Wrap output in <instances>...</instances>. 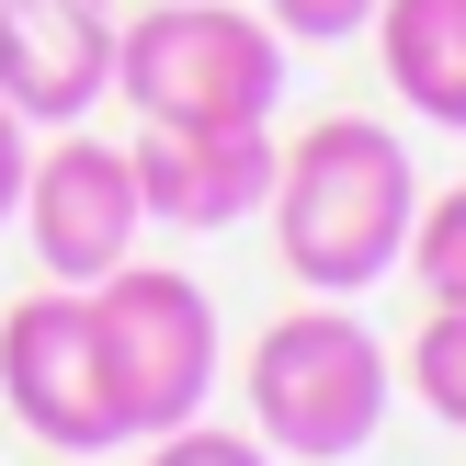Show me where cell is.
I'll return each instance as SVG.
<instances>
[{"instance_id": "1", "label": "cell", "mask_w": 466, "mask_h": 466, "mask_svg": "<svg viewBox=\"0 0 466 466\" xmlns=\"http://www.w3.org/2000/svg\"><path fill=\"white\" fill-rule=\"evenodd\" d=\"M273 250L296 285L319 296H364L387 262L410 250V148L376 114H319L285 159H273Z\"/></svg>"}, {"instance_id": "2", "label": "cell", "mask_w": 466, "mask_h": 466, "mask_svg": "<svg viewBox=\"0 0 466 466\" xmlns=\"http://www.w3.org/2000/svg\"><path fill=\"white\" fill-rule=\"evenodd\" d=\"M239 387H250V432H262L273 455L330 466V455H364V444H376L399 364H387V341L364 330L341 296H319V308H285L262 341H250Z\"/></svg>"}, {"instance_id": "3", "label": "cell", "mask_w": 466, "mask_h": 466, "mask_svg": "<svg viewBox=\"0 0 466 466\" xmlns=\"http://www.w3.org/2000/svg\"><path fill=\"white\" fill-rule=\"evenodd\" d=\"M114 91L137 103V126H273L285 35L228 0H159L114 23Z\"/></svg>"}, {"instance_id": "4", "label": "cell", "mask_w": 466, "mask_h": 466, "mask_svg": "<svg viewBox=\"0 0 466 466\" xmlns=\"http://www.w3.org/2000/svg\"><path fill=\"white\" fill-rule=\"evenodd\" d=\"M91 296V330H103V376L126 399V432L205 421V387H217V308H205L194 273H159V262H114Z\"/></svg>"}, {"instance_id": "5", "label": "cell", "mask_w": 466, "mask_h": 466, "mask_svg": "<svg viewBox=\"0 0 466 466\" xmlns=\"http://www.w3.org/2000/svg\"><path fill=\"white\" fill-rule=\"evenodd\" d=\"M0 399L12 421L35 432L46 455H114L137 444L126 432V399L103 376V330H91V296L80 285H46L0 319Z\"/></svg>"}, {"instance_id": "6", "label": "cell", "mask_w": 466, "mask_h": 466, "mask_svg": "<svg viewBox=\"0 0 466 466\" xmlns=\"http://www.w3.org/2000/svg\"><path fill=\"white\" fill-rule=\"evenodd\" d=\"M23 228H35V262L57 273V285H103L114 262H137L148 205H137L126 148H103V137H57V148L23 171Z\"/></svg>"}, {"instance_id": "7", "label": "cell", "mask_w": 466, "mask_h": 466, "mask_svg": "<svg viewBox=\"0 0 466 466\" xmlns=\"http://www.w3.org/2000/svg\"><path fill=\"white\" fill-rule=\"evenodd\" d=\"M114 0H0V103L23 126H80L114 91Z\"/></svg>"}, {"instance_id": "8", "label": "cell", "mask_w": 466, "mask_h": 466, "mask_svg": "<svg viewBox=\"0 0 466 466\" xmlns=\"http://www.w3.org/2000/svg\"><path fill=\"white\" fill-rule=\"evenodd\" d=\"M273 159H285L273 126H148L126 148V171L159 228H239L273 194Z\"/></svg>"}, {"instance_id": "9", "label": "cell", "mask_w": 466, "mask_h": 466, "mask_svg": "<svg viewBox=\"0 0 466 466\" xmlns=\"http://www.w3.org/2000/svg\"><path fill=\"white\" fill-rule=\"evenodd\" d=\"M376 57L399 103H421V126L466 137V0H376Z\"/></svg>"}, {"instance_id": "10", "label": "cell", "mask_w": 466, "mask_h": 466, "mask_svg": "<svg viewBox=\"0 0 466 466\" xmlns=\"http://www.w3.org/2000/svg\"><path fill=\"white\" fill-rule=\"evenodd\" d=\"M399 262L421 273L432 308H466V182H455V194H432L421 217H410V250H399Z\"/></svg>"}, {"instance_id": "11", "label": "cell", "mask_w": 466, "mask_h": 466, "mask_svg": "<svg viewBox=\"0 0 466 466\" xmlns=\"http://www.w3.org/2000/svg\"><path fill=\"white\" fill-rule=\"evenodd\" d=\"M410 387H421L432 421L466 432V308H432L421 319V341H410Z\"/></svg>"}, {"instance_id": "12", "label": "cell", "mask_w": 466, "mask_h": 466, "mask_svg": "<svg viewBox=\"0 0 466 466\" xmlns=\"http://www.w3.org/2000/svg\"><path fill=\"white\" fill-rule=\"evenodd\" d=\"M148 466H273L262 432H217V421H171L148 432Z\"/></svg>"}, {"instance_id": "13", "label": "cell", "mask_w": 466, "mask_h": 466, "mask_svg": "<svg viewBox=\"0 0 466 466\" xmlns=\"http://www.w3.org/2000/svg\"><path fill=\"white\" fill-rule=\"evenodd\" d=\"M262 23L273 35H308V46H341V35L376 23V0H262Z\"/></svg>"}, {"instance_id": "14", "label": "cell", "mask_w": 466, "mask_h": 466, "mask_svg": "<svg viewBox=\"0 0 466 466\" xmlns=\"http://www.w3.org/2000/svg\"><path fill=\"white\" fill-rule=\"evenodd\" d=\"M23 171H35V148H23V114L0 103V228L23 217Z\"/></svg>"}]
</instances>
